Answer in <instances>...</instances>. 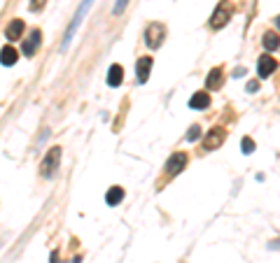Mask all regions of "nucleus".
I'll return each mask as SVG.
<instances>
[{
    "label": "nucleus",
    "instance_id": "obj_1",
    "mask_svg": "<svg viewBox=\"0 0 280 263\" xmlns=\"http://www.w3.org/2000/svg\"><path fill=\"white\" fill-rule=\"evenodd\" d=\"M234 17V2L229 0H220V5L215 7L213 17H210V28H224L226 23Z\"/></svg>",
    "mask_w": 280,
    "mask_h": 263
},
{
    "label": "nucleus",
    "instance_id": "obj_2",
    "mask_svg": "<svg viewBox=\"0 0 280 263\" xmlns=\"http://www.w3.org/2000/svg\"><path fill=\"white\" fill-rule=\"evenodd\" d=\"M91 2L94 0H84L80 7H77V12H75V17H73V21H70V26H68V31H65V35H63V44H61V49H65L68 44H70V40H73V35L77 33V28H80V23H82V17H84L86 12H89V7H91Z\"/></svg>",
    "mask_w": 280,
    "mask_h": 263
},
{
    "label": "nucleus",
    "instance_id": "obj_3",
    "mask_svg": "<svg viewBox=\"0 0 280 263\" xmlns=\"http://www.w3.org/2000/svg\"><path fill=\"white\" fill-rule=\"evenodd\" d=\"M59 163H61V147H52L47 151V156L42 158V166H40V172L42 177H54L56 170H59Z\"/></svg>",
    "mask_w": 280,
    "mask_h": 263
},
{
    "label": "nucleus",
    "instance_id": "obj_4",
    "mask_svg": "<svg viewBox=\"0 0 280 263\" xmlns=\"http://www.w3.org/2000/svg\"><path fill=\"white\" fill-rule=\"evenodd\" d=\"M163 35H166V28H163L161 23H150V26L145 28V44H147L150 49H157V47L163 42Z\"/></svg>",
    "mask_w": 280,
    "mask_h": 263
},
{
    "label": "nucleus",
    "instance_id": "obj_5",
    "mask_svg": "<svg viewBox=\"0 0 280 263\" xmlns=\"http://www.w3.org/2000/svg\"><path fill=\"white\" fill-rule=\"evenodd\" d=\"M276 68H278V63H276V58H273L271 54H264V56H259L257 75L261 77V79H266V77H271V75L276 73Z\"/></svg>",
    "mask_w": 280,
    "mask_h": 263
},
{
    "label": "nucleus",
    "instance_id": "obj_6",
    "mask_svg": "<svg viewBox=\"0 0 280 263\" xmlns=\"http://www.w3.org/2000/svg\"><path fill=\"white\" fill-rule=\"evenodd\" d=\"M184 166H187V154L184 151H178V154H173L168 161H166V175H178V172H182Z\"/></svg>",
    "mask_w": 280,
    "mask_h": 263
},
{
    "label": "nucleus",
    "instance_id": "obj_7",
    "mask_svg": "<svg viewBox=\"0 0 280 263\" xmlns=\"http://www.w3.org/2000/svg\"><path fill=\"white\" fill-rule=\"evenodd\" d=\"M224 137H226L224 128H210V131H208V135H205V140H203V149L213 151L215 147H220V145L224 142Z\"/></svg>",
    "mask_w": 280,
    "mask_h": 263
},
{
    "label": "nucleus",
    "instance_id": "obj_8",
    "mask_svg": "<svg viewBox=\"0 0 280 263\" xmlns=\"http://www.w3.org/2000/svg\"><path fill=\"white\" fill-rule=\"evenodd\" d=\"M40 40H42V33L38 31V28H35V31H31L28 40H26V42H23V47H21L23 56H28V58H31V56H35V54H38V49H40Z\"/></svg>",
    "mask_w": 280,
    "mask_h": 263
},
{
    "label": "nucleus",
    "instance_id": "obj_9",
    "mask_svg": "<svg viewBox=\"0 0 280 263\" xmlns=\"http://www.w3.org/2000/svg\"><path fill=\"white\" fill-rule=\"evenodd\" d=\"M152 61L150 56H140L138 63H136V77H138V84H145L150 79V70H152Z\"/></svg>",
    "mask_w": 280,
    "mask_h": 263
},
{
    "label": "nucleus",
    "instance_id": "obj_10",
    "mask_svg": "<svg viewBox=\"0 0 280 263\" xmlns=\"http://www.w3.org/2000/svg\"><path fill=\"white\" fill-rule=\"evenodd\" d=\"M23 31H26V26H23L21 19H14V21H10V26L5 28V38L10 40V42H14V40H19L23 35Z\"/></svg>",
    "mask_w": 280,
    "mask_h": 263
},
{
    "label": "nucleus",
    "instance_id": "obj_11",
    "mask_svg": "<svg viewBox=\"0 0 280 263\" xmlns=\"http://www.w3.org/2000/svg\"><path fill=\"white\" fill-rule=\"evenodd\" d=\"M189 107L192 110H205V107H210V95L205 94V91H196L189 98Z\"/></svg>",
    "mask_w": 280,
    "mask_h": 263
},
{
    "label": "nucleus",
    "instance_id": "obj_12",
    "mask_svg": "<svg viewBox=\"0 0 280 263\" xmlns=\"http://www.w3.org/2000/svg\"><path fill=\"white\" fill-rule=\"evenodd\" d=\"M17 58H19V54H17V49H14L12 44H5V47L0 49V63L2 65H14Z\"/></svg>",
    "mask_w": 280,
    "mask_h": 263
},
{
    "label": "nucleus",
    "instance_id": "obj_13",
    "mask_svg": "<svg viewBox=\"0 0 280 263\" xmlns=\"http://www.w3.org/2000/svg\"><path fill=\"white\" fill-rule=\"evenodd\" d=\"M121 79H124V68H121L119 63L110 65V70H108V84L110 86H119V84H121Z\"/></svg>",
    "mask_w": 280,
    "mask_h": 263
},
{
    "label": "nucleus",
    "instance_id": "obj_14",
    "mask_svg": "<svg viewBox=\"0 0 280 263\" xmlns=\"http://www.w3.org/2000/svg\"><path fill=\"white\" fill-rule=\"evenodd\" d=\"M222 82H224V79H222V68H213V70L208 73L205 86H208V89L213 91V89H220V86H222Z\"/></svg>",
    "mask_w": 280,
    "mask_h": 263
},
{
    "label": "nucleus",
    "instance_id": "obj_15",
    "mask_svg": "<svg viewBox=\"0 0 280 263\" xmlns=\"http://www.w3.org/2000/svg\"><path fill=\"white\" fill-rule=\"evenodd\" d=\"M261 44H264V49H266V52H276V49H280L278 33H264V40H261Z\"/></svg>",
    "mask_w": 280,
    "mask_h": 263
},
{
    "label": "nucleus",
    "instance_id": "obj_16",
    "mask_svg": "<svg viewBox=\"0 0 280 263\" xmlns=\"http://www.w3.org/2000/svg\"><path fill=\"white\" fill-rule=\"evenodd\" d=\"M121 198H124V189L121 187H112L108 191V196H105V203L108 205H117V203H121Z\"/></svg>",
    "mask_w": 280,
    "mask_h": 263
},
{
    "label": "nucleus",
    "instance_id": "obj_17",
    "mask_svg": "<svg viewBox=\"0 0 280 263\" xmlns=\"http://www.w3.org/2000/svg\"><path fill=\"white\" fill-rule=\"evenodd\" d=\"M240 147H243V154H252V151H255V142H252L250 137H243Z\"/></svg>",
    "mask_w": 280,
    "mask_h": 263
},
{
    "label": "nucleus",
    "instance_id": "obj_18",
    "mask_svg": "<svg viewBox=\"0 0 280 263\" xmlns=\"http://www.w3.org/2000/svg\"><path fill=\"white\" fill-rule=\"evenodd\" d=\"M199 135H201V128H199V126H192V128H189V133H187V140H189V142H194Z\"/></svg>",
    "mask_w": 280,
    "mask_h": 263
},
{
    "label": "nucleus",
    "instance_id": "obj_19",
    "mask_svg": "<svg viewBox=\"0 0 280 263\" xmlns=\"http://www.w3.org/2000/svg\"><path fill=\"white\" fill-rule=\"evenodd\" d=\"M126 5H129V0H117V5H115V14H121V12L126 10Z\"/></svg>",
    "mask_w": 280,
    "mask_h": 263
},
{
    "label": "nucleus",
    "instance_id": "obj_20",
    "mask_svg": "<svg viewBox=\"0 0 280 263\" xmlns=\"http://www.w3.org/2000/svg\"><path fill=\"white\" fill-rule=\"evenodd\" d=\"M44 2H47V0H31V10L33 12H40L44 7Z\"/></svg>",
    "mask_w": 280,
    "mask_h": 263
},
{
    "label": "nucleus",
    "instance_id": "obj_21",
    "mask_svg": "<svg viewBox=\"0 0 280 263\" xmlns=\"http://www.w3.org/2000/svg\"><path fill=\"white\" fill-rule=\"evenodd\" d=\"M257 89H259V82H248V91H250V94H255Z\"/></svg>",
    "mask_w": 280,
    "mask_h": 263
},
{
    "label": "nucleus",
    "instance_id": "obj_22",
    "mask_svg": "<svg viewBox=\"0 0 280 263\" xmlns=\"http://www.w3.org/2000/svg\"><path fill=\"white\" fill-rule=\"evenodd\" d=\"M271 247H273V249H280V240H276L273 244H271Z\"/></svg>",
    "mask_w": 280,
    "mask_h": 263
},
{
    "label": "nucleus",
    "instance_id": "obj_23",
    "mask_svg": "<svg viewBox=\"0 0 280 263\" xmlns=\"http://www.w3.org/2000/svg\"><path fill=\"white\" fill-rule=\"evenodd\" d=\"M273 23H276V28L280 31V17H276V21H273Z\"/></svg>",
    "mask_w": 280,
    "mask_h": 263
}]
</instances>
